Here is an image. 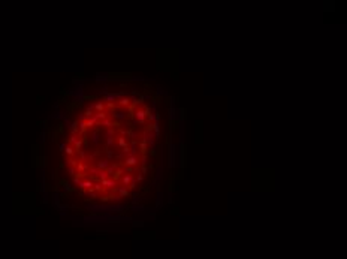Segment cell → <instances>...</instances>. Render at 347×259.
<instances>
[{"mask_svg":"<svg viewBox=\"0 0 347 259\" xmlns=\"http://www.w3.org/2000/svg\"><path fill=\"white\" fill-rule=\"evenodd\" d=\"M133 115H135V123H141V124L145 123V118L148 117L145 108H144V109H141V108H139V109H136V111L133 112Z\"/></svg>","mask_w":347,"mask_h":259,"instance_id":"6da1fadb","label":"cell"},{"mask_svg":"<svg viewBox=\"0 0 347 259\" xmlns=\"http://www.w3.org/2000/svg\"><path fill=\"white\" fill-rule=\"evenodd\" d=\"M121 183H123V186H124V187H135L136 180L133 178V175H130V174H124V175L121 177Z\"/></svg>","mask_w":347,"mask_h":259,"instance_id":"7a4b0ae2","label":"cell"},{"mask_svg":"<svg viewBox=\"0 0 347 259\" xmlns=\"http://www.w3.org/2000/svg\"><path fill=\"white\" fill-rule=\"evenodd\" d=\"M156 139H157V135L154 134L153 130H150V132H147L145 134V138H144V141L147 142V145L150 148H153L154 147V142H156Z\"/></svg>","mask_w":347,"mask_h":259,"instance_id":"3957f363","label":"cell"},{"mask_svg":"<svg viewBox=\"0 0 347 259\" xmlns=\"http://www.w3.org/2000/svg\"><path fill=\"white\" fill-rule=\"evenodd\" d=\"M70 144H72V147H74L75 150L80 151L81 147H82V139L78 136V135H72L70 136Z\"/></svg>","mask_w":347,"mask_h":259,"instance_id":"277c9868","label":"cell"},{"mask_svg":"<svg viewBox=\"0 0 347 259\" xmlns=\"http://www.w3.org/2000/svg\"><path fill=\"white\" fill-rule=\"evenodd\" d=\"M105 138H106V145H108V147H112V145L115 144V139H114V130H112V129L106 130V134H105Z\"/></svg>","mask_w":347,"mask_h":259,"instance_id":"5b68a950","label":"cell"},{"mask_svg":"<svg viewBox=\"0 0 347 259\" xmlns=\"http://www.w3.org/2000/svg\"><path fill=\"white\" fill-rule=\"evenodd\" d=\"M109 159H100V160H97V169H100V171H106L108 168H109Z\"/></svg>","mask_w":347,"mask_h":259,"instance_id":"8992f818","label":"cell"},{"mask_svg":"<svg viewBox=\"0 0 347 259\" xmlns=\"http://www.w3.org/2000/svg\"><path fill=\"white\" fill-rule=\"evenodd\" d=\"M138 157L136 156H127L126 157V160H124V165H126L127 168H130V166H135V165H138Z\"/></svg>","mask_w":347,"mask_h":259,"instance_id":"52a82bcc","label":"cell"},{"mask_svg":"<svg viewBox=\"0 0 347 259\" xmlns=\"http://www.w3.org/2000/svg\"><path fill=\"white\" fill-rule=\"evenodd\" d=\"M100 184L103 186V187H108V189H114L117 186V181L114 180V178H106V180H102Z\"/></svg>","mask_w":347,"mask_h":259,"instance_id":"ba28073f","label":"cell"},{"mask_svg":"<svg viewBox=\"0 0 347 259\" xmlns=\"http://www.w3.org/2000/svg\"><path fill=\"white\" fill-rule=\"evenodd\" d=\"M117 93H106V95H103V102H106V103H112L114 101H117Z\"/></svg>","mask_w":347,"mask_h":259,"instance_id":"9c48e42d","label":"cell"},{"mask_svg":"<svg viewBox=\"0 0 347 259\" xmlns=\"http://www.w3.org/2000/svg\"><path fill=\"white\" fill-rule=\"evenodd\" d=\"M94 112H105V102L103 101L94 102Z\"/></svg>","mask_w":347,"mask_h":259,"instance_id":"30bf717a","label":"cell"},{"mask_svg":"<svg viewBox=\"0 0 347 259\" xmlns=\"http://www.w3.org/2000/svg\"><path fill=\"white\" fill-rule=\"evenodd\" d=\"M69 130H70V134L72 135H76V134H80V121H74L70 124V127H69Z\"/></svg>","mask_w":347,"mask_h":259,"instance_id":"8fae6325","label":"cell"},{"mask_svg":"<svg viewBox=\"0 0 347 259\" xmlns=\"http://www.w3.org/2000/svg\"><path fill=\"white\" fill-rule=\"evenodd\" d=\"M81 189H93L94 187V183L91 181V180H82V183H81V186H80Z\"/></svg>","mask_w":347,"mask_h":259,"instance_id":"7c38bea8","label":"cell"},{"mask_svg":"<svg viewBox=\"0 0 347 259\" xmlns=\"http://www.w3.org/2000/svg\"><path fill=\"white\" fill-rule=\"evenodd\" d=\"M117 192H118V196H120V198L129 196V189H127V187H124V186H120V187H117Z\"/></svg>","mask_w":347,"mask_h":259,"instance_id":"4fadbf2b","label":"cell"},{"mask_svg":"<svg viewBox=\"0 0 347 259\" xmlns=\"http://www.w3.org/2000/svg\"><path fill=\"white\" fill-rule=\"evenodd\" d=\"M117 144H118L120 148H126L127 147V139L124 136H118V139H117Z\"/></svg>","mask_w":347,"mask_h":259,"instance_id":"5bb4252c","label":"cell"},{"mask_svg":"<svg viewBox=\"0 0 347 259\" xmlns=\"http://www.w3.org/2000/svg\"><path fill=\"white\" fill-rule=\"evenodd\" d=\"M112 115L115 118H118V120H124V118H126V112H124V111H114Z\"/></svg>","mask_w":347,"mask_h":259,"instance_id":"9a60e30c","label":"cell"},{"mask_svg":"<svg viewBox=\"0 0 347 259\" xmlns=\"http://www.w3.org/2000/svg\"><path fill=\"white\" fill-rule=\"evenodd\" d=\"M118 103H120V107H129V103H130V97H129V96H124V97H121Z\"/></svg>","mask_w":347,"mask_h":259,"instance_id":"2e32d148","label":"cell"},{"mask_svg":"<svg viewBox=\"0 0 347 259\" xmlns=\"http://www.w3.org/2000/svg\"><path fill=\"white\" fill-rule=\"evenodd\" d=\"M63 190L64 192H74V186L69 181H63Z\"/></svg>","mask_w":347,"mask_h":259,"instance_id":"e0dca14e","label":"cell"},{"mask_svg":"<svg viewBox=\"0 0 347 259\" xmlns=\"http://www.w3.org/2000/svg\"><path fill=\"white\" fill-rule=\"evenodd\" d=\"M87 123L86 121H80V135H84L87 132Z\"/></svg>","mask_w":347,"mask_h":259,"instance_id":"ac0fdd59","label":"cell"},{"mask_svg":"<svg viewBox=\"0 0 347 259\" xmlns=\"http://www.w3.org/2000/svg\"><path fill=\"white\" fill-rule=\"evenodd\" d=\"M64 153H66V154H68L69 157H72V156L75 154V148L72 147L70 144H68V147H66V150H64Z\"/></svg>","mask_w":347,"mask_h":259,"instance_id":"d6986e66","label":"cell"},{"mask_svg":"<svg viewBox=\"0 0 347 259\" xmlns=\"http://www.w3.org/2000/svg\"><path fill=\"white\" fill-rule=\"evenodd\" d=\"M86 123H87V127H93L94 124H97V118L96 117H91V118H88Z\"/></svg>","mask_w":347,"mask_h":259,"instance_id":"ffe728a7","label":"cell"},{"mask_svg":"<svg viewBox=\"0 0 347 259\" xmlns=\"http://www.w3.org/2000/svg\"><path fill=\"white\" fill-rule=\"evenodd\" d=\"M117 168H118V165H117V163H112V165H109V168L106 169V172L111 175V174H114V172L117 171Z\"/></svg>","mask_w":347,"mask_h":259,"instance_id":"44dd1931","label":"cell"},{"mask_svg":"<svg viewBox=\"0 0 347 259\" xmlns=\"http://www.w3.org/2000/svg\"><path fill=\"white\" fill-rule=\"evenodd\" d=\"M97 177H99V178H100V181H102V180H106V178H109V174H108L106 171H99Z\"/></svg>","mask_w":347,"mask_h":259,"instance_id":"7402d4cb","label":"cell"},{"mask_svg":"<svg viewBox=\"0 0 347 259\" xmlns=\"http://www.w3.org/2000/svg\"><path fill=\"white\" fill-rule=\"evenodd\" d=\"M100 126H105V127H112V121H111V120H108V118H105V120H102L100 123H99Z\"/></svg>","mask_w":347,"mask_h":259,"instance_id":"603a6c76","label":"cell"},{"mask_svg":"<svg viewBox=\"0 0 347 259\" xmlns=\"http://www.w3.org/2000/svg\"><path fill=\"white\" fill-rule=\"evenodd\" d=\"M94 117L97 118V120H105V118H106V111H105V112H96V114H94Z\"/></svg>","mask_w":347,"mask_h":259,"instance_id":"cb8c5ba5","label":"cell"},{"mask_svg":"<svg viewBox=\"0 0 347 259\" xmlns=\"http://www.w3.org/2000/svg\"><path fill=\"white\" fill-rule=\"evenodd\" d=\"M148 118H150V120H151L153 123H159V115H157V114H153V112H150V114H148Z\"/></svg>","mask_w":347,"mask_h":259,"instance_id":"d4e9b609","label":"cell"},{"mask_svg":"<svg viewBox=\"0 0 347 259\" xmlns=\"http://www.w3.org/2000/svg\"><path fill=\"white\" fill-rule=\"evenodd\" d=\"M84 115H86L87 117V120H88V118H91V117H94V111L93 109H86V112H84Z\"/></svg>","mask_w":347,"mask_h":259,"instance_id":"484cf974","label":"cell"},{"mask_svg":"<svg viewBox=\"0 0 347 259\" xmlns=\"http://www.w3.org/2000/svg\"><path fill=\"white\" fill-rule=\"evenodd\" d=\"M51 117H52V118H57V120H63V118L66 117V115L62 114V112H54V114H52Z\"/></svg>","mask_w":347,"mask_h":259,"instance_id":"4316f807","label":"cell"},{"mask_svg":"<svg viewBox=\"0 0 347 259\" xmlns=\"http://www.w3.org/2000/svg\"><path fill=\"white\" fill-rule=\"evenodd\" d=\"M121 174H123V169H117V171L114 172V175H112V178H114V180L117 181V180H118V178L121 177Z\"/></svg>","mask_w":347,"mask_h":259,"instance_id":"83f0119b","label":"cell"},{"mask_svg":"<svg viewBox=\"0 0 347 259\" xmlns=\"http://www.w3.org/2000/svg\"><path fill=\"white\" fill-rule=\"evenodd\" d=\"M147 147H148V145H147V142H145V141H142V142L139 144V148H141V153H145V151H147Z\"/></svg>","mask_w":347,"mask_h":259,"instance_id":"f1b7e54d","label":"cell"},{"mask_svg":"<svg viewBox=\"0 0 347 259\" xmlns=\"http://www.w3.org/2000/svg\"><path fill=\"white\" fill-rule=\"evenodd\" d=\"M102 189H103V186H102L100 183H96V184H94V187H93V190H94V192H100Z\"/></svg>","mask_w":347,"mask_h":259,"instance_id":"f546056e","label":"cell"},{"mask_svg":"<svg viewBox=\"0 0 347 259\" xmlns=\"http://www.w3.org/2000/svg\"><path fill=\"white\" fill-rule=\"evenodd\" d=\"M91 141H93L94 144H99V135H97V134H93V135H91Z\"/></svg>","mask_w":347,"mask_h":259,"instance_id":"4dcf8cb0","label":"cell"},{"mask_svg":"<svg viewBox=\"0 0 347 259\" xmlns=\"http://www.w3.org/2000/svg\"><path fill=\"white\" fill-rule=\"evenodd\" d=\"M66 147H68V142H62V144H58V150H60V151H64V150H66Z\"/></svg>","mask_w":347,"mask_h":259,"instance_id":"1f68e13d","label":"cell"},{"mask_svg":"<svg viewBox=\"0 0 347 259\" xmlns=\"http://www.w3.org/2000/svg\"><path fill=\"white\" fill-rule=\"evenodd\" d=\"M106 75H97V78H96V81H106Z\"/></svg>","mask_w":347,"mask_h":259,"instance_id":"d6a6232c","label":"cell"},{"mask_svg":"<svg viewBox=\"0 0 347 259\" xmlns=\"http://www.w3.org/2000/svg\"><path fill=\"white\" fill-rule=\"evenodd\" d=\"M66 165H68V166H75V165H76V162L74 160V159H69V160L66 162Z\"/></svg>","mask_w":347,"mask_h":259,"instance_id":"836d02e7","label":"cell"},{"mask_svg":"<svg viewBox=\"0 0 347 259\" xmlns=\"http://www.w3.org/2000/svg\"><path fill=\"white\" fill-rule=\"evenodd\" d=\"M52 198H54V204H55V205H58V204H60V199H58L60 196H58V193H55V195L52 196Z\"/></svg>","mask_w":347,"mask_h":259,"instance_id":"e575fe53","label":"cell"},{"mask_svg":"<svg viewBox=\"0 0 347 259\" xmlns=\"http://www.w3.org/2000/svg\"><path fill=\"white\" fill-rule=\"evenodd\" d=\"M88 195H90L91 198H93V199H94V198H97V195H96V192H94L93 189H90V190H88Z\"/></svg>","mask_w":347,"mask_h":259,"instance_id":"d590c367","label":"cell"},{"mask_svg":"<svg viewBox=\"0 0 347 259\" xmlns=\"http://www.w3.org/2000/svg\"><path fill=\"white\" fill-rule=\"evenodd\" d=\"M74 183H75L76 186H81V183H82V180H81V178H78V177H75V178H74Z\"/></svg>","mask_w":347,"mask_h":259,"instance_id":"8d00e7d4","label":"cell"},{"mask_svg":"<svg viewBox=\"0 0 347 259\" xmlns=\"http://www.w3.org/2000/svg\"><path fill=\"white\" fill-rule=\"evenodd\" d=\"M78 171H84V169H86V165H84V163H78Z\"/></svg>","mask_w":347,"mask_h":259,"instance_id":"74e56055","label":"cell"},{"mask_svg":"<svg viewBox=\"0 0 347 259\" xmlns=\"http://www.w3.org/2000/svg\"><path fill=\"white\" fill-rule=\"evenodd\" d=\"M99 171H100V169H97V168H94V169L91 168V169H90V172H91V174H94V175H97V174H99Z\"/></svg>","mask_w":347,"mask_h":259,"instance_id":"f35d334b","label":"cell"},{"mask_svg":"<svg viewBox=\"0 0 347 259\" xmlns=\"http://www.w3.org/2000/svg\"><path fill=\"white\" fill-rule=\"evenodd\" d=\"M106 156H108L106 159H111V157H112V156H114V151H112V150H108V153H106Z\"/></svg>","mask_w":347,"mask_h":259,"instance_id":"ab89813d","label":"cell"},{"mask_svg":"<svg viewBox=\"0 0 347 259\" xmlns=\"http://www.w3.org/2000/svg\"><path fill=\"white\" fill-rule=\"evenodd\" d=\"M142 180H144V175H142L141 172H139V174L136 175V181H142Z\"/></svg>","mask_w":347,"mask_h":259,"instance_id":"60d3db41","label":"cell"},{"mask_svg":"<svg viewBox=\"0 0 347 259\" xmlns=\"http://www.w3.org/2000/svg\"><path fill=\"white\" fill-rule=\"evenodd\" d=\"M68 172H69L70 175H75V169L72 168V166H70V168H68Z\"/></svg>","mask_w":347,"mask_h":259,"instance_id":"b9f144b4","label":"cell"},{"mask_svg":"<svg viewBox=\"0 0 347 259\" xmlns=\"http://www.w3.org/2000/svg\"><path fill=\"white\" fill-rule=\"evenodd\" d=\"M80 156H81V159H86V151H84V150H80Z\"/></svg>","mask_w":347,"mask_h":259,"instance_id":"7bdbcfd3","label":"cell"}]
</instances>
